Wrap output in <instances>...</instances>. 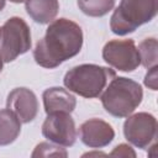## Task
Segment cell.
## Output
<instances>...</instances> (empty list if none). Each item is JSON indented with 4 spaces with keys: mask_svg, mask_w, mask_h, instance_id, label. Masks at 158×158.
Segmentation results:
<instances>
[{
    "mask_svg": "<svg viewBox=\"0 0 158 158\" xmlns=\"http://www.w3.org/2000/svg\"><path fill=\"white\" fill-rule=\"evenodd\" d=\"M81 142L90 148H102L109 146L115 138V131L111 125L101 118H90L79 127Z\"/></svg>",
    "mask_w": 158,
    "mask_h": 158,
    "instance_id": "30bf717a",
    "label": "cell"
},
{
    "mask_svg": "<svg viewBox=\"0 0 158 158\" xmlns=\"http://www.w3.org/2000/svg\"><path fill=\"white\" fill-rule=\"evenodd\" d=\"M25 6L28 16L41 25L52 22L59 11L58 0H26Z\"/></svg>",
    "mask_w": 158,
    "mask_h": 158,
    "instance_id": "7c38bea8",
    "label": "cell"
},
{
    "mask_svg": "<svg viewBox=\"0 0 158 158\" xmlns=\"http://www.w3.org/2000/svg\"><path fill=\"white\" fill-rule=\"evenodd\" d=\"M21 132L20 118L7 107L0 110V146L15 142Z\"/></svg>",
    "mask_w": 158,
    "mask_h": 158,
    "instance_id": "4fadbf2b",
    "label": "cell"
},
{
    "mask_svg": "<svg viewBox=\"0 0 158 158\" xmlns=\"http://www.w3.org/2000/svg\"><path fill=\"white\" fill-rule=\"evenodd\" d=\"M102 59L121 72H133L141 64L138 49L133 40H112L102 48Z\"/></svg>",
    "mask_w": 158,
    "mask_h": 158,
    "instance_id": "52a82bcc",
    "label": "cell"
},
{
    "mask_svg": "<svg viewBox=\"0 0 158 158\" xmlns=\"http://www.w3.org/2000/svg\"><path fill=\"white\" fill-rule=\"evenodd\" d=\"M110 156L116 157H136V152L126 143H121L114 148V151L110 153Z\"/></svg>",
    "mask_w": 158,
    "mask_h": 158,
    "instance_id": "ac0fdd59",
    "label": "cell"
},
{
    "mask_svg": "<svg viewBox=\"0 0 158 158\" xmlns=\"http://www.w3.org/2000/svg\"><path fill=\"white\" fill-rule=\"evenodd\" d=\"M33 158L36 157H67L68 153L63 148V146L56 144V143H48V142H41L36 146L35 151L31 154Z\"/></svg>",
    "mask_w": 158,
    "mask_h": 158,
    "instance_id": "2e32d148",
    "label": "cell"
},
{
    "mask_svg": "<svg viewBox=\"0 0 158 158\" xmlns=\"http://www.w3.org/2000/svg\"><path fill=\"white\" fill-rule=\"evenodd\" d=\"M11 2H15V4H21V2H25L26 0H10Z\"/></svg>",
    "mask_w": 158,
    "mask_h": 158,
    "instance_id": "ffe728a7",
    "label": "cell"
},
{
    "mask_svg": "<svg viewBox=\"0 0 158 158\" xmlns=\"http://www.w3.org/2000/svg\"><path fill=\"white\" fill-rule=\"evenodd\" d=\"M6 107L11 110L21 122L28 123L37 116L38 101L32 90L27 88H16L9 93Z\"/></svg>",
    "mask_w": 158,
    "mask_h": 158,
    "instance_id": "9c48e42d",
    "label": "cell"
},
{
    "mask_svg": "<svg viewBox=\"0 0 158 158\" xmlns=\"http://www.w3.org/2000/svg\"><path fill=\"white\" fill-rule=\"evenodd\" d=\"M157 72H158V67L153 65L148 69L146 77H144V85L152 90H157Z\"/></svg>",
    "mask_w": 158,
    "mask_h": 158,
    "instance_id": "e0dca14e",
    "label": "cell"
},
{
    "mask_svg": "<svg viewBox=\"0 0 158 158\" xmlns=\"http://www.w3.org/2000/svg\"><path fill=\"white\" fill-rule=\"evenodd\" d=\"M114 77H116V73L111 68L98 64H79L65 73L63 83L69 91L93 99L101 95Z\"/></svg>",
    "mask_w": 158,
    "mask_h": 158,
    "instance_id": "3957f363",
    "label": "cell"
},
{
    "mask_svg": "<svg viewBox=\"0 0 158 158\" xmlns=\"http://www.w3.org/2000/svg\"><path fill=\"white\" fill-rule=\"evenodd\" d=\"M81 47V27L77 22L62 17L49 22L44 37L37 42L33 49V58L38 65L53 69L75 57Z\"/></svg>",
    "mask_w": 158,
    "mask_h": 158,
    "instance_id": "6da1fadb",
    "label": "cell"
},
{
    "mask_svg": "<svg viewBox=\"0 0 158 158\" xmlns=\"http://www.w3.org/2000/svg\"><path fill=\"white\" fill-rule=\"evenodd\" d=\"M31 49V31L21 17H10L0 28V56L10 63Z\"/></svg>",
    "mask_w": 158,
    "mask_h": 158,
    "instance_id": "5b68a950",
    "label": "cell"
},
{
    "mask_svg": "<svg viewBox=\"0 0 158 158\" xmlns=\"http://www.w3.org/2000/svg\"><path fill=\"white\" fill-rule=\"evenodd\" d=\"M158 12V0H121L110 19V28L117 36L135 32L152 21Z\"/></svg>",
    "mask_w": 158,
    "mask_h": 158,
    "instance_id": "277c9868",
    "label": "cell"
},
{
    "mask_svg": "<svg viewBox=\"0 0 158 158\" xmlns=\"http://www.w3.org/2000/svg\"><path fill=\"white\" fill-rule=\"evenodd\" d=\"M42 135L56 144L70 147L77 141L75 122L69 112L47 114V118L42 125Z\"/></svg>",
    "mask_w": 158,
    "mask_h": 158,
    "instance_id": "ba28073f",
    "label": "cell"
},
{
    "mask_svg": "<svg viewBox=\"0 0 158 158\" xmlns=\"http://www.w3.org/2000/svg\"><path fill=\"white\" fill-rule=\"evenodd\" d=\"M5 4H6V0H0V11L5 7Z\"/></svg>",
    "mask_w": 158,
    "mask_h": 158,
    "instance_id": "d6986e66",
    "label": "cell"
},
{
    "mask_svg": "<svg viewBox=\"0 0 158 158\" xmlns=\"http://www.w3.org/2000/svg\"><path fill=\"white\" fill-rule=\"evenodd\" d=\"M123 123L125 138L137 148L147 149L156 144L157 120L152 114L137 112L127 116Z\"/></svg>",
    "mask_w": 158,
    "mask_h": 158,
    "instance_id": "8992f818",
    "label": "cell"
},
{
    "mask_svg": "<svg viewBox=\"0 0 158 158\" xmlns=\"http://www.w3.org/2000/svg\"><path fill=\"white\" fill-rule=\"evenodd\" d=\"M2 65H4V60H2V58H1V56H0V73H1V70H2Z\"/></svg>",
    "mask_w": 158,
    "mask_h": 158,
    "instance_id": "44dd1931",
    "label": "cell"
},
{
    "mask_svg": "<svg viewBox=\"0 0 158 158\" xmlns=\"http://www.w3.org/2000/svg\"><path fill=\"white\" fill-rule=\"evenodd\" d=\"M115 6V0H78L79 10L90 17H101Z\"/></svg>",
    "mask_w": 158,
    "mask_h": 158,
    "instance_id": "5bb4252c",
    "label": "cell"
},
{
    "mask_svg": "<svg viewBox=\"0 0 158 158\" xmlns=\"http://www.w3.org/2000/svg\"><path fill=\"white\" fill-rule=\"evenodd\" d=\"M106 112L122 118L130 116L143 99L142 86L125 77H114L100 95Z\"/></svg>",
    "mask_w": 158,
    "mask_h": 158,
    "instance_id": "7a4b0ae2",
    "label": "cell"
},
{
    "mask_svg": "<svg viewBox=\"0 0 158 158\" xmlns=\"http://www.w3.org/2000/svg\"><path fill=\"white\" fill-rule=\"evenodd\" d=\"M42 99H43V106L46 114H52L58 111L70 114L77 106L75 96L70 94L68 90L59 86L46 89L42 94Z\"/></svg>",
    "mask_w": 158,
    "mask_h": 158,
    "instance_id": "8fae6325",
    "label": "cell"
},
{
    "mask_svg": "<svg viewBox=\"0 0 158 158\" xmlns=\"http://www.w3.org/2000/svg\"><path fill=\"white\" fill-rule=\"evenodd\" d=\"M158 43L154 37H149L143 40L138 46V54L141 59V64L146 68H151L153 65H157L158 54H157Z\"/></svg>",
    "mask_w": 158,
    "mask_h": 158,
    "instance_id": "9a60e30c",
    "label": "cell"
}]
</instances>
